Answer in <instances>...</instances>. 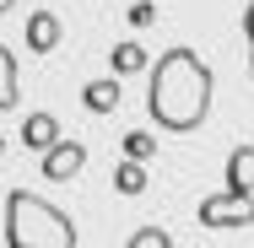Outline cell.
Segmentation results:
<instances>
[{"label":"cell","mask_w":254,"mask_h":248,"mask_svg":"<svg viewBox=\"0 0 254 248\" xmlns=\"http://www.w3.org/2000/svg\"><path fill=\"white\" fill-rule=\"evenodd\" d=\"M81 102H87V113H114L119 108V81H108V76L103 81H87L81 87Z\"/></svg>","instance_id":"cell-8"},{"label":"cell","mask_w":254,"mask_h":248,"mask_svg":"<svg viewBox=\"0 0 254 248\" xmlns=\"http://www.w3.org/2000/svg\"><path fill=\"white\" fill-rule=\"evenodd\" d=\"M16 98H22V87H16V59H11V49L0 44V113L16 108Z\"/></svg>","instance_id":"cell-10"},{"label":"cell","mask_w":254,"mask_h":248,"mask_svg":"<svg viewBox=\"0 0 254 248\" xmlns=\"http://www.w3.org/2000/svg\"><path fill=\"white\" fill-rule=\"evenodd\" d=\"M227 189L233 195H254V146H233V156H227Z\"/></svg>","instance_id":"cell-7"},{"label":"cell","mask_w":254,"mask_h":248,"mask_svg":"<svg viewBox=\"0 0 254 248\" xmlns=\"http://www.w3.org/2000/svg\"><path fill=\"white\" fill-rule=\"evenodd\" d=\"M108 65H114V76H135V70H146V49L141 44H114Z\"/></svg>","instance_id":"cell-11"},{"label":"cell","mask_w":254,"mask_h":248,"mask_svg":"<svg viewBox=\"0 0 254 248\" xmlns=\"http://www.w3.org/2000/svg\"><path fill=\"white\" fill-rule=\"evenodd\" d=\"M22 44L33 54H54L60 44H65V27H60V16L54 11H33L27 16V33H22Z\"/></svg>","instance_id":"cell-5"},{"label":"cell","mask_w":254,"mask_h":248,"mask_svg":"<svg viewBox=\"0 0 254 248\" xmlns=\"http://www.w3.org/2000/svg\"><path fill=\"white\" fill-rule=\"evenodd\" d=\"M0 156H5V141H0Z\"/></svg>","instance_id":"cell-17"},{"label":"cell","mask_w":254,"mask_h":248,"mask_svg":"<svg viewBox=\"0 0 254 248\" xmlns=\"http://www.w3.org/2000/svg\"><path fill=\"white\" fill-rule=\"evenodd\" d=\"M54 141H65V124H60L54 113L38 108V113H27V119H22V146H27V151H49Z\"/></svg>","instance_id":"cell-6"},{"label":"cell","mask_w":254,"mask_h":248,"mask_svg":"<svg viewBox=\"0 0 254 248\" xmlns=\"http://www.w3.org/2000/svg\"><path fill=\"white\" fill-rule=\"evenodd\" d=\"M81 167H87V146H81V141H54V146L44 151V178H49V184H70Z\"/></svg>","instance_id":"cell-4"},{"label":"cell","mask_w":254,"mask_h":248,"mask_svg":"<svg viewBox=\"0 0 254 248\" xmlns=\"http://www.w3.org/2000/svg\"><path fill=\"white\" fill-rule=\"evenodd\" d=\"M5 248H76V221L54 199L16 189L5 195Z\"/></svg>","instance_id":"cell-2"},{"label":"cell","mask_w":254,"mask_h":248,"mask_svg":"<svg viewBox=\"0 0 254 248\" xmlns=\"http://www.w3.org/2000/svg\"><path fill=\"white\" fill-rule=\"evenodd\" d=\"M11 5H16V0H0V16H5V11H11Z\"/></svg>","instance_id":"cell-16"},{"label":"cell","mask_w":254,"mask_h":248,"mask_svg":"<svg viewBox=\"0 0 254 248\" xmlns=\"http://www.w3.org/2000/svg\"><path fill=\"white\" fill-rule=\"evenodd\" d=\"M125 248H173V238H168L162 227H141V232H135Z\"/></svg>","instance_id":"cell-13"},{"label":"cell","mask_w":254,"mask_h":248,"mask_svg":"<svg viewBox=\"0 0 254 248\" xmlns=\"http://www.w3.org/2000/svg\"><path fill=\"white\" fill-rule=\"evenodd\" d=\"M146 184H152V173H146V162H130V156H125V162L114 167V189H119L125 199H135L141 189H146Z\"/></svg>","instance_id":"cell-9"},{"label":"cell","mask_w":254,"mask_h":248,"mask_svg":"<svg viewBox=\"0 0 254 248\" xmlns=\"http://www.w3.org/2000/svg\"><path fill=\"white\" fill-rule=\"evenodd\" d=\"M195 221L211 227V232H222V227H254V195H233V189H222V195L200 199Z\"/></svg>","instance_id":"cell-3"},{"label":"cell","mask_w":254,"mask_h":248,"mask_svg":"<svg viewBox=\"0 0 254 248\" xmlns=\"http://www.w3.org/2000/svg\"><path fill=\"white\" fill-rule=\"evenodd\" d=\"M211 92H216L211 65H205L195 49L179 44V49L157 54L152 87H146V113H152L157 130H179V135H190V130H200L205 113H211Z\"/></svg>","instance_id":"cell-1"},{"label":"cell","mask_w":254,"mask_h":248,"mask_svg":"<svg viewBox=\"0 0 254 248\" xmlns=\"http://www.w3.org/2000/svg\"><path fill=\"white\" fill-rule=\"evenodd\" d=\"M244 33H249V76H254V0L244 5Z\"/></svg>","instance_id":"cell-15"},{"label":"cell","mask_w":254,"mask_h":248,"mask_svg":"<svg viewBox=\"0 0 254 248\" xmlns=\"http://www.w3.org/2000/svg\"><path fill=\"white\" fill-rule=\"evenodd\" d=\"M125 156H130V162H152L157 156V135L152 130H130V135H125Z\"/></svg>","instance_id":"cell-12"},{"label":"cell","mask_w":254,"mask_h":248,"mask_svg":"<svg viewBox=\"0 0 254 248\" xmlns=\"http://www.w3.org/2000/svg\"><path fill=\"white\" fill-rule=\"evenodd\" d=\"M130 22H135V27H152V22H157V5H152V0H135V5H130Z\"/></svg>","instance_id":"cell-14"}]
</instances>
